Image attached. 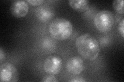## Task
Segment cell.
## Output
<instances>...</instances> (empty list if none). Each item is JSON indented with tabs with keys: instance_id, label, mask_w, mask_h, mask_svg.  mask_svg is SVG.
Listing matches in <instances>:
<instances>
[{
	"instance_id": "277c9868",
	"label": "cell",
	"mask_w": 124,
	"mask_h": 82,
	"mask_svg": "<svg viewBox=\"0 0 124 82\" xmlns=\"http://www.w3.org/2000/svg\"><path fill=\"white\" fill-rule=\"evenodd\" d=\"M19 73L17 68L12 64L4 63L0 67V81L6 82H16L19 80Z\"/></svg>"
},
{
	"instance_id": "6da1fadb",
	"label": "cell",
	"mask_w": 124,
	"mask_h": 82,
	"mask_svg": "<svg viewBox=\"0 0 124 82\" xmlns=\"http://www.w3.org/2000/svg\"><path fill=\"white\" fill-rule=\"evenodd\" d=\"M76 46L80 55L89 61L95 60L100 52L98 41L90 34H84L78 37L76 40Z\"/></svg>"
},
{
	"instance_id": "8992f818",
	"label": "cell",
	"mask_w": 124,
	"mask_h": 82,
	"mask_svg": "<svg viewBox=\"0 0 124 82\" xmlns=\"http://www.w3.org/2000/svg\"><path fill=\"white\" fill-rule=\"evenodd\" d=\"M29 9V3L25 1H15L10 6V12L16 18L26 16Z\"/></svg>"
},
{
	"instance_id": "ba28073f",
	"label": "cell",
	"mask_w": 124,
	"mask_h": 82,
	"mask_svg": "<svg viewBox=\"0 0 124 82\" xmlns=\"http://www.w3.org/2000/svg\"><path fill=\"white\" fill-rule=\"evenodd\" d=\"M35 14L38 19L46 22L50 20L54 15V10L48 5H40L35 10Z\"/></svg>"
},
{
	"instance_id": "3957f363",
	"label": "cell",
	"mask_w": 124,
	"mask_h": 82,
	"mask_svg": "<svg viewBox=\"0 0 124 82\" xmlns=\"http://www.w3.org/2000/svg\"><path fill=\"white\" fill-rule=\"evenodd\" d=\"M114 23V15L111 11L101 10L96 13L94 18V24L96 29L102 32H109Z\"/></svg>"
},
{
	"instance_id": "9a60e30c",
	"label": "cell",
	"mask_w": 124,
	"mask_h": 82,
	"mask_svg": "<svg viewBox=\"0 0 124 82\" xmlns=\"http://www.w3.org/2000/svg\"><path fill=\"white\" fill-rule=\"evenodd\" d=\"M5 57V54L4 52V51L3 50L2 47L0 48V63H2L3 60L4 59Z\"/></svg>"
},
{
	"instance_id": "30bf717a",
	"label": "cell",
	"mask_w": 124,
	"mask_h": 82,
	"mask_svg": "<svg viewBox=\"0 0 124 82\" xmlns=\"http://www.w3.org/2000/svg\"><path fill=\"white\" fill-rule=\"evenodd\" d=\"M113 7L116 13L121 14H124V1L123 0H115L113 2Z\"/></svg>"
},
{
	"instance_id": "4fadbf2b",
	"label": "cell",
	"mask_w": 124,
	"mask_h": 82,
	"mask_svg": "<svg viewBox=\"0 0 124 82\" xmlns=\"http://www.w3.org/2000/svg\"><path fill=\"white\" fill-rule=\"evenodd\" d=\"M118 30L123 38L124 37V19H122L118 25Z\"/></svg>"
},
{
	"instance_id": "7c38bea8",
	"label": "cell",
	"mask_w": 124,
	"mask_h": 82,
	"mask_svg": "<svg viewBox=\"0 0 124 82\" xmlns=\"http://www.w3.org/2000/svg\"><path fill=\"white\" fill-rule=\"evenodd\" d=\"M26 2L32 6H40L45 2L44 0H27Z\"/></svg>"
},
{
	"instance_id": "9c48e42d",
	"label": "cell",
	"mask_w": 124,
	"mask_h": 82,
	"mask_svg": "<svg viewBox=\"0 0 124 82\" xmlns=\"http://www.w3.org/2000/svg\"><path fill=\"white\" fill-rule=\"evenodd\" d=\"M68 3L72 9L79 12H85L90 7L88 0H69Z\"/></svg>"
},
{
	"instance_id": "5bb4252c",
	"label": "cell",
	"mask_w": 124,
	"mask_h": 82,
	"mask_svg": "<svg viewBox=\"0 0 124 82\" xmlns=\"http://www.w3.org/2000/svg\"><path fill=\"white\" fill-rule=\"evenodd\" d=\"M68 81L72 82H85V80L82 77H73L72 79L68 80Z\"/></svg>"
},
{
	"instance_id": "52a82bcc",
	"label": "cell",
	"mask_w": 124,
	"mask_h": 82,
	"mask_svg": "<svg viewBox=\"0 0 124 82\" xmlns=\"http://www.w3.org/2000/svg\"><path fill=\"white\" fill-rule=\"evenodd\" d=\"M67 71L72 75H77L82 72L84 68V62L79 56L73 57L67 61L66 64Z\"/></svg>"
},
{
	"instance_id": "7a4b0ae2",
	"label": "cell",
	"mask_w": 124,
	"mask_h": 82,
	"mask_svg": "<svg viewBox=\"0 0 124 82\" xmlns=\"http://www.w3.org/2000/svg\"><path fill=\"white\" fill-rule=\"evenodd\" d=\"M51 36L58 40H65L71 36L73 31L71 23L62 18L54 19L48 27Z\"/></svg>"
},
{
	"instance_id": "8fae6325",
	"label": "cell",
	"mask_w": 124,
	"mask_h": 82,
	"mask_svg": "<svg viewBox=\"0 0 124 82\" xmlns=\"http://www.w3.org/2000/svg\"><path fill=\"white\" fill-rule=\"evenodd\" d=\"M42 82H55L57 80L55 76L53 75H49L45 76L41 81Z\"/></svg>"
},
{
	"instance_id": "5b68a950",
	"label": "cell",
	"mask_w": 124,
	"mask_h": 82,
	"mask_svg": "<svg viewBox=\"0 0 124 82\" xmlns=\"http://www.w3.org/2000/svg\"><path fill=\"white\" fill-rule=\"evenodd\" d=\"M62 60L57 55H51L46 58L43 65L44 71L50 75H55L61 71Z\"/></svg>"
}]
</instances>
